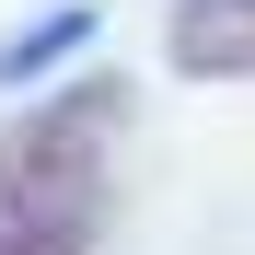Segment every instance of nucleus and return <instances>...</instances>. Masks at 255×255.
<instances>
[{
    "instance_id": "3",
    "label": "nucleus",
    "mask_w": 255,
    "mask_h": 255,
    "mask_svg": "<svg viewBox=\"0 0 255 255\" xmlns=\"http://www.w3.org/2000/svg\"><path fill=\"white\" fill-rule=\"evenodd\" d=\"M81 47H93V0H58V12H35L23 35H0V93H23V81L70 70Z\"/></svg>"
},
{
    "instance_id": "1",
    "label": "nucleus",
    "mask_w": 255,
    "mask_h": 255,
    "mask_svg": "<svg viewBox=\"0 0 255 255\" xmlns=\"http://www.w3.org/2000/svg\"><path fill=\"white\" fill-rule=\"evenodd\" d=\"M128 128V81L93 70L70 81L58 105H23L0 128V209H70V197H105V139Z\"/></svg>"
},
{
    "instance_id": "2",
    "label": "nucleus",
    "mask_w": 255,
    "mask_h": 255,
    "mask_svg": "<svg viewBox=\"0 0 255 255\" xmlns=\"http://www.w3.org/2000/svg\"><path fill=\"white\" fill-rule=\"evenodd\" d=\"M162 70L174 81H255V0H174L162 12Z\"/></svg>"
},
{
    "instance_id": "4",
    "label": "nucleus",
    "mask_w": 255,
    "mask_h": 255,
    "mask_svg": "<svg viewBox=\"0 0 255 255\" xmlns=\"http://www.w3.org/2000/svg\"><path fill=\"white\" fill-rule=\"evenodd\" d=\"M105 197H70V209H0V255H93Z\"/></svg>"
}]
</instances>
